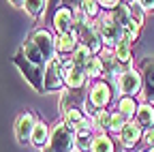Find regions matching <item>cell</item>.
Instances as JSON below:
<instances>
[{"instance_id":"cell-1","label":"cell","mask_w":154,"mask_h":152,"mask_svg":"<svg viewBox=\"0 0 154 152\" xmlns=\"http://www.w3.org/2000/svg\"><path fill=\"white\" fill-rule=\"evenodd\" d=\"M15 64L19 67V71L24 73V77L32 84V88L34 90H45V84H43V79H45V73H43V67L41 64H34V62H30L26 56H24V51L19 49L17 54H15Z\"/></svg>"},{"instance_id":"cell-2","label":"cell","mask_w":154,"mask_h":152,"mask_svg":"<svg viewBox=\"0 0 154 152\" xmlns=\"http://www.w3.org/2000/svg\"><path fill=\"white\" fill-rule=\"evenodd\" d=\"M49 148L54 152H71L73 148V129H69L64 122L56 124L49 133Z\"/></svg>"},{"instance_id":"cell-3","label":"cell","mask_w":154,"mask_h":152,"mask_svg":"<svg viewBox=\"0 0 154 152\" xmlns=\"http://www.w3.org/2000/svg\"><path fill=\"white\" fill-rule=\"evenodd\" d=\"M96 24H99V32H101V39H103L105 45L116 47V45L124 39V28L120 24H116L111 17H105V20L96 22Z\"/></svg>"},{"instance_id":"cell-4","label":"cell","mask_w":154,"mask_h":152,"mask_svg":"<svg viewBox=\"0 0 154 152\" xmlns=\"http://www.w3.org/2000/svg\"><path fill=\"white\" fill-rule=\"evenodd\" d=\"M64 82V69H62V60L60 58H51L47 62V69H45V90H60Z\"/></svg>"},{"instance_id":"cell-5","label":"cell","mask_w":154,"mask_h":152,"mask_svg":"<svg viewBox=\"0 0 154 152\" xmlns=\"http://www.w3.org/2000/svg\"><path fill=\"white\" fill-rule=\"evenodd\" d=\"M32 43L38 47V51L43 54V58H45V62H49L51 58H54V49H56V41L51 39V34L47 32V30H36L34 34H32Z\"/></svg>"},{"instance_id":"cell-6","label":"cell","mask_w":154,"mask_h":152,"mask_svg":"<svg viewBox=\"0 0 154 152\" xmlns=\"http://www.w3.org/2000/svg\"><path fill=\"white\" fill-rule=\"evenodd\" d=\"M120 92L124 94V97H133V94H137L139 88H141V75L137 71H126L120 75Z\"/></svg>"},{"instance_id":"cell-7","label":"cell","mask_w":154,"mask_h":152,"mask_svg":"<svg viewBox=\"0 0 154 152\" xmlns=\"http://www.w3.org/2000/svg\"><path fill=\"white\" fill-rule=\"evenodd\" d=\"M62 69H64V84H66L71 90H77V88L84 86V82H86V73H84V69L75 67L71 60H69Z\"/></svg>"},{"instance_id":"cell-8","label":"cell","mask_w":154,"mask_h":152,"mask_svg":"<svg viewBox=\"0 0 154 152\" xmlns=\"http://www.w3.org/2000/svg\"><path fill=\"white\" fill-rule=\"evenodd\" d=\"M36 122H34V116L32 113H24V116H19L17 118V124H15V135L19 141H28L32 137V131H34Z\"/></svg>"},{"instance_id":"cell-9","label":"cell","mask_w":154,"mask_h":152,"mask_svg":"<svg viewBox=\"0 0 154 152\" xmlns=\"http://www.w3.org/2000/svg\"><path fill=\"white\" fill-rule=\"evenodd\" d=\"M111 99V88L105 82H96L90 90V105L94 107H105Z\"/></svg>"},{"instance_id":"cell-10","label":"cell","mask_w":154,"mask_h":152,"mask_svg":"<svg viewBox=\"0 0 154 152\" xmlns=\"http://www.w3.org/2000/svg\"><path fill=\"white\" fill-rule=\"evenodd\" d=\"M71 26H73V13L71 9L62 7L54 13V28L58 30V34H64V32H71Z\"/></svg>"},{"instance_id":"cell-11","label":"cell","mask_w":154,"mask_h":152,"mask_svg":"<svg viewBox=\"0 0 154 152\" xmlns=\"http://www.w3.org/2000/svg\"><path fill=\"white\" fill-rule=\"evenodd\" d=\"M139 137H141V126L137 122H126V126L120 131V139L124 148H133L139 141Z\"/></svg>"},{"instance_id":"cell-12","label":"cell","mask_w":154,"mask_h":152,"mask_svg":"<svg viewBox=\"0 0 154 152\" xmlns=\"http://www.w3.org/2000/svg\"><path fill=\"white\" fill-rule=\"evenodd\" d=\"M64 124L69 126V129H73V131H77L82 124H84V113H82V109L79 107H69L66 111H64Z\"/></svg>"},{"instance_id":"cell-13","label":"cell","mask_w":154,"mask_h":152,"mask_svg":"<svg viewBox=\"0 0 154 152\" xmlns=\"http://www.w3.org/2000/svg\"><path fill=\"white\" fill-rule=\"evenodd\" d=\"M56 49H58V51H62V54L75 51V49H77V43H75V34H73V32L58 34V39H56Z\"/></svg>"},{"instance_id":"cell-14","label":"cell","mask_w":154,"mask_h":152,"mask_svg":"<svg viewBox=\"0 0 154 152\" xmlns=\"http://www.w3.org/2000/svg\"><path fill=\"white\" fill-rule=\"evenodd\" d=\"M116 58H118L122 71L126 73V67L131 64V47H128V41L126 39H122L118 45H116Z\"/></svg>"},{"instance_id":"cell-15","label":"cell","mask_w":154,"mask_h":152,"mask_svg":"<svg viewBox=\"0 0 154 152\" xmlns=\"http://www.w3.org/2000/svg\"><path fill=\"white\" fill-rule=\"evenodd\" d=\"M22 51H24V56L30 60V62H34V64H45V58H43V54L38 51V47L32 43V41H28V43H24V47H22Z\"/></svg>"},{"instance_id":"cell-16","label":"cell","mask_w":154,"mask_h":152,"mask_svg":"<svg viewBox=\"0 0 154 152\" xmlns=\"http://www.w3.org/2000/svg\"><path fill=\"white\" fill-rule=\"evenodd\" d=\"M90 58H92V51H90V47H88V45H77V49H75V54H73L71 62H73L75 67L84 69V67H86V62H88Z\"/></svg>"},{"instance_id":"cell-17","label":"cell","mask_w":154,"mask_h":152,"mask_svg":"<svg viewBox=\"0 0 154 152\" xmlns=\"http://www.w3.org/2000/svg\"><path fill=\"white\" fill-rule=\"evenodd\" d=\"M137 124L139 126H152L154 124V109H152V105H141L139 109H137Z\"/></svg>"},{"instance_id":"cell-18","label":"cell","mask_w":154,"mask_h":152,"mask_svg":"<svg viewBox=\"0 0 154 152\" xmlns=\"http://www.w3.org/2000/svg\"><path fill=\"white\" fill-rule=\"evenodd\" d=\"M143 84H146V94L148 99L154 101V60L146 64L143 69Z\"/></svg>"},{"instance_id":"cell-19","label":"cell","mask_w":154,"mask_h":152,"mask_svg":"<svg viewBox=\"0 0 154 152\" xmlns=\"http://www.w3.org/2000/svg\"><path fill=\"white\" fill-rule=\"evenodd\" d=\"M32 144L34 146H45L47 144V139H49V131H47V126L43 124V122H36V126H34V131H32Z\"/></svg>"},{"instance_id":"cell-20","label":"cell","mask_w":154,"mask_h":152,"mask_svg":"<svg viewBox=\"0 0 154 152\" xmlns=\"http://www.w3.org/2000/svg\"><path fill=\"white\" fill-rule=\"evenodd\" d=\"M90 152H113V141L107 135H96L92 139V150Z\"/></svg>"},{"instance_id":"cell-21","label":"cell","mask_w":154,"mask_h":152,"mask_svg":"<svg viewBox=\"0 0 154 152\" xmlns=\"http://www.w3.org/2000/svg\"><path fill=\"white\" fill-rule=\"evenodd\" d=\"M111 20L124 28V26L128 24V20H131V11H128V7H126V5H122V7H118V9H113V13H111Z\"/></svg>"},{"instance_id":"cell-22","label":"cell","mask_w":154,"mask_h":152,"mask_svg":"<svg viewBox=\"0 0 154 152\" xmlns=\"http://www.w3.org/2000/svg\"><path fill=\"white\" fill-rule=\"evenodd\" d=\"M84 73L86 75H90V77H99V75L103 73V64H101V58H92L86 62V67H84Z\"/></svg>"},{"instance_id":"cell-23","label":"cell","mask_w":154,"mask_h":152,"mask_svg":"<svg viewBox=\"0 0 154 152\" xmlns=\"http://www.w3.org/2000/svg\"><path fill=\"white\" fill-rule=\"evenodd\" d=\"M118 109H120V113H124L126 118H131V116H135V113H137V105H135V101H133L131 97H122Z\"/></svg>"},{"instance_id":"cell-24","label":"cell","mask_w":154,"mask_h":152,"mask_svg":"<svg viewBox=\"0 0 154 152\" xmlns=\"http://www.w3.org/2000/svg\"><path fill=\"white\" fill-rule=\"evenodd\" d=\"M126 116L124 113H120V111H116V113H111V120H109V129L111 131H116V133H120L124 126H126Z\"/></svg>"},{"instance_id":"cell-25","label":"cell","mask_w":154,"mask_h":152,"mask_svg":"<svg viewBox=\"0 0 154 152\" xmlns=\"http://www.w3.org/2000/svg\"><path fill=\"white\" fill-rule=\"evenodd\" d=\"M24 7H26V11H28L30 15H43V11H45V0H26Z\"/></svg>"},{"instance_id":"cell-26","label":"cell","mask_w":154,"mask_h":152,"mask_svg":"<svg viewBox=\"0 0 154 152\" xmlns=\"http://www.w3.org/2000/svg\"><path fill=\"white\" fill-rule=\"evenodd\" d=\"M109 120H111V113H107L105 109H99L94 113V126L96 129H109Z\"/></svg>"},{"instance_id":"cell-27","label":"cell","mask_w":154,"mask_h":152,"mask_svg":"<svg viewBox=\"0 0 154 152\" xmlns=\"http://www.w3.org/2000/svg\"><path fill=\"white\" fill-rule=\"evenodd\" d=\"M82 11L88 15V17H94L96 13H99V2L96 0H82Z\"/></svg>"},{"instance_id":"cell-28","label":"cell","mask_w":154,"mask_h":152,"mask_svg":"<svg viewBox=\"0 0 154 152\" xmlns=\"http://www.w3.org/2000/svg\"><path fill=\"white\" fill-rule=\"evenodd\" d=\"M128 11H131V17H133L137 24H143V7H141V5H131Z\"/></svg>"},{"instance_id":"cell-29","label":"cell","mask_w":154,"mask_h":152,"mask_svg":"<svg viewBox=\"0 0 154 152\" xmlns=\"http://www.w3.org/2000/svg\"><path fill=\"white\" fill-rule=\"evenodd\" d=\"M143 141H146L148 146H152V148H154V126H150V129L143 133Z\"/></svg>"},{"instance_id":"cell-30","label":"cell","mask_w":154,"mask_h":152,"mask_svg":"<svg viewBox=\"0 0 154 152\" xmlns=\"http://www.w3.org/2000/svg\"><path fill=\"white\" fill-rule=\"evenodd\" d=\"M101 7H105V9H118V2L120 0H96Z\"/></svg>"},{"instance_id":"cell-31","label":"cell","mask_w":154,"mask_h":152,"mask_svg":"<svg viewBox=\"0 0 154 152\" xmlns=\"http://www.w3.org/2000/svg\"><path fill=\"white\" fill-rule=\"evenodd\" d=\"M60 5L66 7V9H75V7L82 5V0H60Z\"/></svg>"},{"instance_id":"cell-32","label":"cell","mask_w":154,"mask_h":152,"mask_svg":"<svg viewBox=\"0 0 154 152\" xmlns=\"http://www.w3.org/2000/svg\"><path fill=\"white\" fill-rule=\"evenodd\" d=\"M139 5L143 9H154V0H139Z\"/></svg>"},{"instance_id":"cell-33","label":"cell","mask_w":154,"mask_h":152,"mask_svg":"<svg viewBox=\"0 0 154 152\" xmlns=\"http://www.w3.org/2000/svg\"><path fill=\"white\" fill-rule=\"evenodd\" d=\"M11 2H13L15 7H19V5H24V2H26V0H11Z\"/></svg>"},{"instance_id":"cell-34","label":"cell","mask_w":154,"mask_h":152,"mask_svg":"<svg viewBox=\"0 0 154 152\" xmlns=\"http://www.w3.org/2000/svg\"><path fill=\"white\" fill-rule=\"evenodd\" d=\"M56 2H58V0H49V7H56Z\"/></svg>"},{"instance_id":"cell-35","label":"cell","mask_w":154,"mask_h":152,"mask_svg":"<svg viewBox=\"0 0 154 152\" xmlns=\"http://www.w3.org/2000/svg\"><path fill=\"white\" fill-rule=\"evenodd\" d=\"M146 152H154V148H148V150H146Z\"/></svg>"}]
</instances>
